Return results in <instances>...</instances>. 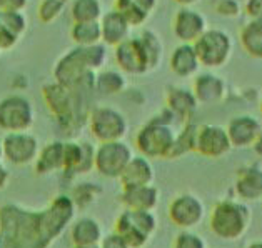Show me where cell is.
<instances>
[{
    "label": "cell",
    "mask_w": 262,
    "mask_h": 248,
    "mask_svg": "<svg viewBox=\"0 0 262 248\" xmlns=\"http://www.w3.org/2000/svg\"><path fill=\"white\" fill-rule=\"evenodd\" d=\"M75 215L70 195H57L40 212L18 205L0 207V235L14 248H49Z\"/></svg>",
    "instance_id": "cell-1"
},
{
    "label": "cell",
    "mask_w": 262,
    "mask_h": 248,
    "mask_svg": "<svg viewBox=\"0 0 262 248\" xmlns=\"http://www.w3.org/2000/svg\"><path fill=\"white\" fill-rule=\"evenodd\" d=\"M108 47L104 42L94 45H75L66 52L54 65V80L66 87L77 85L87 75L105 67Z\"/></svg>",
    "instance_id": "cell-2"
},
{
    "label": "cell",
    "mask_w": 262,
    "mask_h": 248,
    "mask_svg": "<svg viewBox=\"0 0 262 248\" xmlns=\"http://www.w3.org/2000/svg\"><path fill=\"white\" fill-rule=\"evenodd\" d=\"M176 123L181 125L179 118L172 113L167 107L152 117L139 129L136 135V148L140 155L150 160L159 158H170L172 148L176 143Z\"/></svg>",
    "instance_id": "cell-3"
},
{
    "label": "cell",
    "mask_w": 262,
    "mask_h": 248,
    "mask_svg": "<svg viewBox=\"0 0 262 248\" xmlns=\"http://www.w3.org/2000/svg\"><path fill=\"white\" fill-rule=\"evenodd\" d=\"M252 210L239 199L217 202L209 213V228L219 240L234 241L242 238L251 228Z\"/></svg>",
    "instance_id": "cell-4"
},
{
    "label": "cell",
    "mask_w": 262,
    "mask_h": 248,
    "mask_svg": "<svg viewBox=\"0 0 262 248\" xmlns=\"http://www.w3.org/2000/svg\"><path fill=\"white\" fill-rule=\"evenodd\" d=\"M201 65L207 70H217L227 65L234 52V40L226 29L209 27L194 42Z\"/></svg>",
    "instance_id": "cell-5"
},
{
    "label": "cell",
    "mask_w": 262,
    "mask_h": 248,
    "mask_svg": "<svg viewBox=\"0 0 262 248\" xmlns=\"http://www.w3.org/2000/svg\"><path fill=\"white\" fill-rule=\"evenodd\" d=\"M157 230V217L152 210L125 208L116 220V230L130 248H144Z\"/></svg>",
    "instance_id": "cell-6"
},
{
    "label": "cell",
    "mask_w": 262,
    "mask_h": 248,
    "mask_svg": "<svg viewBox=\"0 0 262 248\" xmlns=\"http://www.w3.org/2000/svg\"><path fill=\"white\" fill-rule=\"evenodd\" d=\"M87 125L92 137L99 143L124 140L127 132H129L127 117L119 109L111 105L92 107L87 117Z\"/></svg>",
    "instance_id": "cell-7"
},
{
    "label": "cell",
    "mask_w": 262,
    "mask_h": 248,
    "mask_svg": "<svg viewBox=\"0 0 262 248\" xmlns=\"http://www.w3.org/2000/svg\"><path fill=\"white\" fill-rule=\"evenodd\" d=\"M35 120V109L32 100L22 93H10L0 100V130L27 132Z\"/></svg>",
    "instance_id": "cell-8"
},
{
    "label": "cell",
    "mask_w": 262,
    "mask_h": 248,
    "mask_svg": "<svg viewBox=\"0 0 262 248\" xmlns=\"http://www.w3.org/2000/svg\"><path fill=\"white\" fill-rule=\"evenodd\" d=\"M132 157V148L124 140L99 143L95 148V170L105 179H119Z\"/></svg>",
    "instance_id": "cell-9"
},
{
    "label": "cell",
    "mask_w": 262,
    "mask_h": 248,
    "mask_svg": "<svg viewBox=\"0 0 262 248\" xmlns=\"http://www.w3.org/2000/svg\"><path fill=\"white\" fill-rule=\"evenodd\" d=\"M114 60H116L119 70H122L125 75H132V77H142V75L152 72L150 59L137 35L129 37L127 40L114 47Z\"/></svg>",
    "instance_id": "cell-10"
},
{
    "label": "cell",
    "mask_w": 262,
    "mask_h": 248,
    "mask_svg": "<svg viewBox=\"0 0 262 248\" xmlns=\"http://www.w3.org/2000/svg\"><path fill=\"white\" fill-rule=\"evenodd\" d=\"M167 215L177 228L192 230L206 218V205L195 193H181L169 203Z\"/></svg>",
    "instance_id": "cell-11"
},
{
    "label": "cell",
    "mask_w": 262,
    "mask_h": 248,
    "mask_svg": "<svg viewBox=\"0 0 262 248\" xmlns=\"http://www.w3.org/2000/svg\"><path fill=\"white\" fill-rule=\"evenodd\" d=\"M232 150L231 138L227 135L226 127L217 123L197 125L194 154L206 158H222Z\"/></svg>",
    "instance_id": "cell-12"
},
{
    "label": "cell",
    "mask_w": 262,
    "mask_h": 248,
    "mask_svg": "<svg viewBox=\"0 0 262 248\" xmlns=\"http://www.w3.org/2000/svg\"><path fill=\"white\" fill-rule=\"evenodd\" d=\"M4 158L15 167L35 162L39 155V140L27 132H10L2 138Z\"/></svg>",
    "instance_id": "cell-13"
},
{
    "label": "cell",
    "mask_w": 262,
    "mask_h": 248,
    "mask_svg": "<svg viewBox=\"0 0 262 248\" xmlns=\"http://www.w3.org/2000/svg\"><path fill=\"white\" fill-rule=\"evenodd\" d=\"M207 29L206 15L195 7H179L172 18V34L179 42L194 43Z\"/></svg>",
    "instance_id": "cell-14"
},
{
    "label": "cell",
    "mask_w": 262,
    "mask_h": 248,
    "mask_svg": "<svg viewBox=\"0 0 262 248\" xmlns=\"http://www.w3.org/2000/svg\"><path fill=\"white\" fill-rule=\"evenodd\" d=\"M192 79V90L201 105H217L226 100L229 87L222 75L206 68V72H197Z\"/></svg>",
    "instance_id": "cell-15"
},
{
    "label": "cell",
    "mask_w": 262,
    "mask_h": 248,
    "mask_svg": "<svg viewBox=\"0 0 262 248\" xmlns=\"http://www.w3.org/2000/svg\"><path fill=\"white\" fill-rule=\"evenodd\" d=\"M95 168V147L91 142H66V163H63V175L67 179L85 175Z\"/></svg>",
    "instance_id": "cell-16"
},
{
    "label": "cell",
    "mask_w": 262,
    "mask_h": 248,
    "mask_svg": "<svg viewBox=\"0 0 262 248\" xmlns=\"http://www.w3.org/2000/svg\"><path fill=\"white\" fill-rule=\"evenodd\" d=\"M234 195L246 203L262 200V167L257 163H247L237 168L234 175Z\"/></svg>",
    "instance_id": "cell-17"
},
{
    "label": "cell",
    "mask_w": 262,
    "mask_h": 248,
    "mask_svg": "<svg viewBox=\"0 0 262 248\" xmlns=\"http://www.w3.org/2000/svg\"><path fill=\"white\" fill-rule=\"evenodd\" d=\"M227 135L232 148H249L255 143L262 132V122L252 113H239L227 122Z\"/></svg>",
    "instance_id": "cell-18"
},
{
    "label": "cell",
    "mask_w": 262,
    "mask_h": 248,
    "mask_svg": "<svg viewBox=\"0 0 262 248\" xmlns=\"http://www.w3.org/2000/svg\"><path fill=\"white\" fill-rule=\"evenodd\" d=\"M192 87H181V85H170L165 88V107L179 118L181 125L192 122L197 109H199Z\"/></svg>",
    "instance_id": "cell-19"
},
{
    "label": "cell",
    "mask_w": 262,
    "mask_h": 248,
    "mask_svg": "<svg viewBox=\"0 0 262 248\" xmlns=\"http://www.w3.org/2000/svg\"><path fill=\"white\" fill-rule=\"evenodd\" d=\"M201 67L202 65L194 43L179 42V45H176L174 50L170 52L169 68L179 79H192L199 72Z\"/></svg>",
    "instance_id": "cell-20"
},
{
    "label": "cell",
    "mask_w": 262,
    "mask_h": 248,
    "mask_svg": "<svg viewBox=\"0 0 262 248\" xmlns=\"http://www.w3.org/2000/svg\"><path fill=\"white\" fill-rule=\"evenodd\" d=\"M100 32H102V42L107 47H116L122 43L129 37H132V25L129 20L120 14L117 9H112L108 12H104L100 17Z\"/></svg>",
    "instance_id": "cell-21"
},
{
    "label": "cell",
    "mask_w": 262,
    "mask_h": 248,
    "mask_svg": "<svg viewBox=\"0 0 262 248\" xmlns=\"http://www.w3.org/2000/svg\"><path fill=\"white\" fill-rule=\"evenodd\" d=\"M27 17L24 12L0 10V48L10 50L17 45L22 35L27 32Z\"/></svg>",
    "instance_id": "cell-22"
},
{
    "label": "cell",
    "mask_w": 262,
    "mask_h": 248,
    "mask_svg": "<svg viewBox=\"0 0 262 248\" xmlns=\"http://www.w3.org/2000/svg\"><path fill=\"white\" fill-rule=\"evenodd\" d=\"M154 179H156V170H154V165L150 162V158H147L140 154L134 155L130 158V162L127 163L122 175L119 177L122 188L149 185V183H154Z\"/></svg>",
    "instance_id": "cell-23"
},
{
    "label": "cell",
    "mask_w": 262,
    "mask_h": 248,
    "mask_svg": "<svg viewBox=\"0 0 262 248\" xmlns=\"http://www.w3.org/2000/svg\"><path fill=\"white\" fill-rule=\"evenodd\" d=\"M119 200L124 205V208L152 210L154 212L159 205V200H161V193H159V188L154 183H149V185L122 188Z\"/></svg>",
    "instance_id": "cell-24"
},
{
    "label": "cell",
    "mask_w": 262,
    "mask_h": 248,
    "mask_svg": "<svg viewBox=\"0 0 262 248\" xmlns=\"http://www.w3.org/2000/svg\"><path fill=\"white\" fill-rule=\"evenodd\" d=\"M63 163H66V142L54 140L39 150V155L35 158V173L50 175L55 171H62Z\"/></svg>",
    "instance_id": "cell-25"
},
{
    "label": "cell",
    "mask_w": 262,
    "mask_h": 248,
    "mask_svg": "<svg viewBox=\"0 0 262 248\" xmlns=\"http://www.w3.org/2000/svg\"><path fill=\"white\" fill-rule=\"evenodd\" d=\"M159 0H114V9L122 14L132 27H142L157 9Z\"/></svg>",
    "instance_id": "cell-26"
},
{
    "label": "cell",
    "mask_w": 262,
    "mask_h": 248,
    "mask_svg": "<svg viewBox=\"0 0 262 248\" xmlns=\"http://www.w3.org/2000/svg\"><path fill=\"white\" fill-rule=\"evenodd\" d=\"M95 93L104 97H114L127 90V77L119 68H100L94 79Z\"/></svg>",
    "instance_id": "cell-27"
},
{
    "label": "cell",
    "mask_w": 262,
    "mask_h": 248,
    "mask_svg": "<svg viewBox=\"0 0 262 248\" xmlns=\"http://www.w3.org/2000/svg\"><path fill=\"white\" fill-rule=\"evenodd\" d=\"M239 43L242 50L252 59L262 60V20L249 18L239 30Z\"/></svg>",
    "instance_id": "cell-28"
},
{
    "label": "cell",
    "mask_w": 262,
    "mask_h": 248,
    "mask_svg": "<svg viewBox=\"0 0 262 248\" xmlns=\"http://www.w3.org/2000/svg\"><path fill=\"white\" fill-rule=\"evenodd\" d=\"M70 240L72 245H92L100 243L102 228L97 220L94 218H80L70 228Z\"/></svg>",
    "instance_id": "cell-29"
},
{
    "label": "cell",
    "mask_w": 262,
    "mask_h": 248,
    "mask_svg": "<svg viewBox=\"0 0 262 248\" xmlns=\"http://www.w3.org/2000/svg\"><path fill=\"white\" fill-rule=\"evenodd\" d=\"M70 39L75 45H94L102 42L100 22H74L70 27Z\"/></svg>",
    "instance_id": "cell-30"
},
{
    "label": "cell",
    "mask_w": 262,
    "mask_h": 248,
    "mask_svg": "<svg viewBox=\"0 0 262 248\" xmlns=\"http://www.w3.org/2000/svg\"><path fill=\"white\" fill-rule=\"evenodd\" d=\"M102 15H104L102 0H72L70 2V17H72V22L100 20Z\"/></svg>",
    "instance_id": "cell-31"
},
{
    "label": "cell",
    "mask_w": 262,
    "mask_h": 248,
    "mask_svg": "<svg viewBox=\"0 0 262 248\" xmlns=\"http://www.w3.org/2000/svg\"><path fill=\"white\" fill-rule=\"evenodd\" d=\"M137 37L140 39V42L144 43L145 52L150 59L152 70L159 68V65H161L162 59H164V42L161 39V35H159L156 30L144 29V30L139 32Z\"/></svg>",
    "instance_id": "cell-32"
},
{
    "label": "cell",
    "mask_w": 262,
    "mask_h": 248,
    "mask_svg": "<svg viewBox=\"0 0 262 248\" xmlns=\"http://www.w3.org/2000/svg\"><path fill=\"white\" fill-rule=\"evenodd\" d=\"M195 132H197V125L192 122H187L181 127V130L177 132L170 158H181L187 154H192L195 147Z\"/></svg>",
    "instance_id": "cell-33"
},
{
    "label": "cell",
    "mask_w": 262,
    "mask_h": 248,
    "mask_svg": "<svg viewBox=\"0 0 262 248\" xmlns=\"http://www.w3.org/2000/svg\"><path fill=\"white\" fill-rule=\"evenodd\" d=\"M102 193V188L99 185H95V183H91V182H82L79 185H75L72 193V200L75 203V207H87L91 205L92 202L97 200V196Z\"/></svg>",
    "instance_id": "cell-34"
},
{
    "label": "cell",
    "mask_w": 262,
    "mask_h": 248,
    "mask_svg": "<svg viewBox=\"0 0 262 248\" xmlns=\"http://www.w3.org/2000/svg\"><path fill=\"white\" fill-rule=\"evenodd\" d=\"M67 7V0H40L37 7V17L42 23H52Z\"/></svg>",
    "instance_id": "cell-35"
},
{
    "label": "cell",
    "mask_w": 262,
    "mask_h": 248,
    "mask_svg": "<svg viewBox=\"0 0 262 248\" xmlns=\"http://www.w3.org/2000/svg\"><path fill=\"white\" fill-rule=\"evenodd\" d=\"M209 7L222 18H237L244 14V4L241 0H209Z\"/></svg>",
    "instance_id": "cell-36"
},
{
    "label": "cell",
    "mask_w": 262,
    "mask_h": 248,
    "mask_svg": "<svg viewBox=\"0 0 262 248\" xmlns=\"http://www.w3.org/2000/svg\"><path fill=\"white\" fill-rule=\"evenodd\" d=\"M172 248H207L206 240L192 230H181L176 237Z\"/></svg>",
    "instance_id": "cell-37"
},
{
    "label": "cell",
    "mask_w": 262,
    "mask_h": 248,
    "mask_svg": "<svg viewBox=\"0 0 262 248\" xmlns=\"http://www.w3.org/2000/svg\"><path fill=\"white\" fill-rule=\"evenodd\" d=\"M100 248H130V246L125 243L124 238L120 237L117 232H112V233H108L107 237H102Z\"/></svg>",
    "instance_id": "cell-38"
},
{
    "label": "cell",
    "mask_w": 262,
    "mask_h": 248,
    "mask_svg": "<svg viewBox=\"0 0 262 248\" xmlns=\"http://www.w3.org/2000/svg\"><path fill=\"white\" fill-rule=\"evenodd\" d=\"M244 14L247 18H260L262 20V0H246Z\"/></svg>",
    "instance_id": "cell-39"
},
{
    "label": "cell",
    "mask_w": 262,
    "mask_h": 248,
    "mask_svg": "<svg viewBox=\"0 0 262 248\" xmlns=\"http://www.w3.org/2000/svg\"><path fill=\"white\" fill-rule=\"evenodd\" d=\"M30 0H0V10H17L24 12Z\"/></svg>",
    "instance_id": "cell-40"
},
{
    "label": "cell",
    "mask_w": 262,
    "mask_h": 248,
    "mask_svg": "<svg viewBox=\"0 0 262 248\" xmlns=\"http://www.w3.org/2000/svg\"><path fill=\"white\" fill-rule=\"evenodd\" d=\"M9 179H10V175H9V170L4 167L2 162H0V190H4L5 187H7V183H9Z\"/></svg>",
    "instance_id": "cell-41"
},
{
    "label": "cell",
    "mask_w": 262,
    "mask_h": 248,
    "mask_svg": "<svg viewBox=\"0 0 262 248\" xmlns=\"http://www.w3.org/2000/svg\"><path fill=\"white\" fill-rule=\"evenodd\" d=\"M177 5H181V7H194L201 2V0H174Z\"/></svg>",
    "instance_id": "cell-42"
},
{
    "label": "cell",
    "mask_w": 262,
    "mask_h": 248,
    "mask_svg": "<svg viewBox=\"0 0 262 248\" xmlns=\"http://www.w3.org/2000/svg\"><path fill=\"white\" fill-rule=\"evenodd\" d=\"M252 148H254V152H255V155H259V157H262V132H260V135H259V138L255 140V143L252 145Z\"/></svg>",
    "instance_id": "cell-43"
},
{
    "label": "cell",
    "mask_w": 262,
    "mask_h": 248,
    "mask_svg": "<svg viewBox=\"0 0 262 248\" xmlns=\"http://www.w3.org/2000/svg\"><path fill=\"white\" fill-rule=\"evenodd\" d=\"M74 248H100V243H92V245H74Z\"/></svg>",
    "instance_id": "cell-44"
},
{
    "label": "cell",
    "mask_w": 262,
    "mask_h": 248,
    "mask_svg": "<svg viewBox=\"0 0 262 248\" xmlns=\"http://www.w3.org/2000/svg\"><path fill=\"white\" fill-rule=\"evenodd\" d=\"M244 248H262V241H252V243H249Z\"/></svg>",
    "instance_id": "cell-45"
},
{
    "label": "cell",
    "mask_w": 262,
    "mask_h": 248,
    "mask_svg": "<svg viewBox=\"0 0 262 248\" xmlns=\"http://www.w3.org/2000/svg\"><path fill=\"white\" fill-rule=\"evenodd\" d=\"M4 158V150H2V140H0V162H2Z\"/></svg>",
    "instance_id": "cell-46"
},
{
    "label": "cell",
    "mask_w": 262,
    "mask_h": 248,
    "mask_svg": "<svg viewBox=\"0 0 262 248\" xmlns=\"http://www.w3.org/2000/svg\"><path fill=\"white\" fill-rule=\"evenodd\" d=\"M260 110H262V98H260Z\"/></svg>",
    "instance_id": "cell-47"
},
{
    "label": "cell",
    "mask_w": 262,
    "mask_h": 248,
    "mask_svg": "<svg viewBox=\"0 0 262 248\" xmlns=\"http://www.w3.org/2000/svg\"><path fill=\"white\" fill-rule=\"evenodd\" d=\"M0 52H2V48H0Z\"/></svg>",
    "instance_id": "cell-48"
}]
</instances>
